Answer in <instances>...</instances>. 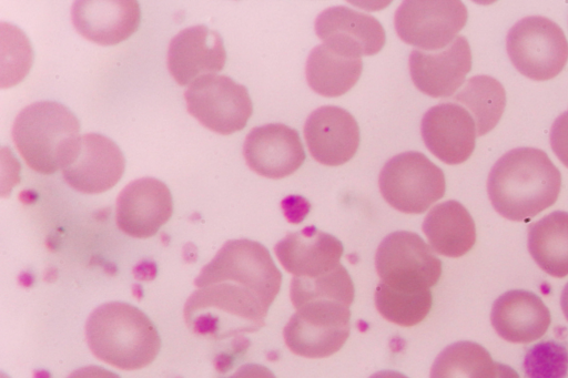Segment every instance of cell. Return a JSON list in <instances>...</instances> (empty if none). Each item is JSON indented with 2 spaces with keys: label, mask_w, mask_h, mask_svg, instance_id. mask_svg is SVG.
<instances>
[{
  "label": "cell",
  "mask_w": 568,
  "mask_h": 378,
  "mask_svg": "<svg viewBox=\"0 0 568 378\" xmlns=\"http://www.w3.org/2000/svg\"><path fill=\"white\" fill-rule=\"evenodd\" d=\"M194 284L197 289L184 305L185 323L194 333L255 331L265 324L282 274L264 245L231 239L203 266Z\"/></svg>",
  "instance_id": "obj_1"
},
{
  "label": "cell",
  "mask_w": 568,
  "mask_h": 378,
  "mask_svg": "<svg viewBox=\"0 0 568 378\" xmlns=\"http://www.w3.org/2000/svg\"><path fill=\"white\" fill-rule=\"evenodd\" d=\"M561 174L549 156L536 147H516L491 167L487 193L503 217L523 222L550 207L558 198Z\"/></svg>",
  "instance_id": "obj_2"
},
{
  "label": "cell",
  "mask_w": 568,
  "mask_h": 378,
  "mask_svg": "<svg viewBox=\"0 0 568 378\" xmlns=\"http://www.w3.org/2000/svg\"><path fill=\"white\" fill-rule=\"evenodd\" d=\"M85 338L98 359L122 370L149 366L161 348L153 321L124 302H109L93 309L85 323Z\"/></svg>",
  "instance_id": "obj_3"
},
{
  "label": "cell",
  "mask_w": 568,
  "mask_h": 378,
  "mask_svg": "<svg viewBox=\"0 0 568 378\" xmlns=\"http://www.w3.org/2000/svg\"><path fill=\"white\" fill-rule=\"evenodd\" d=\"M79 132V120L65 105L39 101L19 112L12 125V140L29 167L52 174L70 161Z\"/></svg>",
  "instance_id": "obj_4"
},
{
  "label": "cell",
  "mask_w": 568,
  "mask_h": 378,
  "mask_svg": "<svg viewBox=\"0 0 568 378\" xmlns=\"http://www.w3.org/2000/svg\"><path fill=\"white\" fill-rule=\"evenodd\" d=\"M349 306L328 298L310 299L297 306L283 330L288 349L306 358H324L338 351L349 336Z\"/></svg>",
  "instance_id": "obj_5"
},
{
  "label": "cell",
  "mask_w": 568,
  "mask_h": 378,
  "mask_svg": "<svg viewBox=\"0 0 568 378\" xmlns=\"http://www.w3.org/2000/svg\"><path fill=\"white\" fill-rule=\"evenodd\" d=\"M506 51L514 67L535 81L557 76L568 61V41L562 29L541 16L517 21L506 35Z\"/></svg>",
  "instance_id": "obj_6"
},
{
  "label": "cell",
  "mask_w": 568,
  "mask_h": 378,
  "mask_svg": "<svg viewBox=\"0 0 568 378\" xmlns=\"http://www.w3.org/2000/svg\"><path fill=\"white\" fill-rule=\"evenodd\" d=\"M384 200L406 214H420L440 200L446 190L445 175L423 153L407 151L393 156L378 177Z\"/></svg>",
  "instance_id": "obj_7"
},
{
  "label": "cell",
  "mask_w": 568,
  "mask_h": 378,
  "mask_svg": "<svg viewBox=\"0 0 568 378\" xmlns=\"http://www.w3.org/2000/svg\"><path fill=\"white\" fill-rule=\"evenodd\" d=\"M375 267L381 283L403 292L428 290L442 275V262L416 233L398 231L378 245Z\"/></svg>",
  "instance_id": "obj_8"
},
{
  "label": "cell",
  "mask_w": 568,
  "mask_h": 378,
  "mask_svg": "<svg viewBox=\"0 0 568 378\" xmlns=\"http://www.w3.org/2000/svg\"><path fill=\"white\" fill-rule=\"evenodd\" d=\"M189 113L203 126L222 135L245 127L253 112L247 89L227 75L207 74L184 92Z\"/></svg>",
  "instance_id": "obj_9"
},
{
  "label": "cell",
  "mask_w": 568,
  "mask_h": 378,
  "mask_svg": "<svg viewBox=\"0 0 568 378\" xmlns=\"http://www.w3.org/2000/svg\"><path fill=\"white\" fill-rule=\"evenodd\" d=\"M467 9L458 0H406L397 8L398 37L424 51L446 48L467 22Z\"/></svg>",
  "instance_id": "obj_10"
},
{
  "label": "cell",
  "mask_w": 568,
  "mask_h": 378,
  "mask_svg": "<svg viewBox=\"0 0 568 378\" xmlns=\"http://www.w3.org/2000/svg\"><path fill=\"white\" fill-rule=\"evenodd\" d=\"M124 168L125 159L115 142L99 133H87L80 136L62 175L75 191L98 194L112 188Z\"/></svg>",
  "instance_id": "obj_11"
},
{
  "label": "cell",
  "mask_w": 568,
  "mask_h": 378,
  "mask_svg": "<svg viewBox=\"0 0 568 378\" xmlns=\"http://www.w3.org/2000/svg\"><path fill=\"white\" fill-rule=\"evenodd\" d=\"M172 213V194L165 183L154 177L130 182L116 198V225L135 238L155 235Z\"/></svg>",
  "instance_id": "obj_12"
},
{
  "label": "cell",
  "mask_w": 568,
  "mask_h": 378,
  "mask_svg": "<svg viewBox=\"0 0 568 378\" xmlns=\"http://www.w3.org/2000/svg\"><path fill=\"white\" fill-rule=\"evenodd\" d=\"M420 133L429 152L449 165L469 159L477 136L470 113L454 102H442L427 110L422 119Z\"/></svg>",
  "instance_id": "obj_13"
},
{
  "label": "cell",
  "mask_w": 568,
  "mask_h": 378,
  "mask_svg": "<svg viewBox=\"0 0 568 378\" xmlns=\"http://www.w3.org/2000/svg\"><path fill=\"white\" fill-rule=\"evenodd\" d=\"M243 155L252 171L273 180L293 174L305 160L298 132L282 123L252 129L245 137Z\"/></svg>",
  "instance_id": "obj_14"
},
{
  "label": "cell",
  "mask_w": 568,
  "mask_h": 378,
  "mask_svg": "<svg viewBox=\"0 0 568 378\" xmlns=\"http://www.w3.org/2000/svg\"><path fill=\"white\" fill-rule=\"evenodd\" d=\"M415 86L432 98H448L464 83L471 69V51L467 39L457 35L437 51L413 50L408 60Z\"/></svg>",
  "instance_id": "obj_15"
},
{
  "label": "cell",
  "mask_w": 568,
  "mask_h": 378,
  "mask_svg": "<svg viewBox=\"0 0 568 378\" xmlns=\"http://www.w3.org/2000/svg\"><path fill=\"white\" fill-rule=\"evenodd\" d=\"M304 136L313 159L337 166L348 162L359 145V127L354 116L339 106L324 105L305 121Z\"/></svg>",
  "instance_id": "obj_16"
},
{
  "label": "cell",
  "mask_w": 568,
  "mask_h": 378,
  "mask_svg": "<svg viewBox=\"0 0 568 378\" xmlns=\"http://www.w3.org/2000/svg\"><path fill=\"white\" fill-rule=\"evenodd\" d=\"M315 32L323 43L356 58L378 53L386 40L376 18L345 6L322 11L315 20Z\"/></svg>",
  "instance_id": "obj_17"
},
{
  "label": "cell",
  "mask_w": 568,
  "mask_h": 378,
  "mask_svg": "<svg viewBox=\"0 0 568 378\" xmlns=\"http://www.w3.org/2000/svg\"><path fill=\"white\" fill-rule=\"evenodd\" d=\"M226 61L222 37L206 25L185 28L175 34L168 49V69L180 85L215 74Z\"/></svg>",
  "instance_id": "obj_18"
},
{
  "label": "cell",
  "mask_w": 568,
  "mask_h": 378,
  "mask_svg": "<svg viewBox=\"0 0 568 378\" xmlns=\"http://www.w3.org/2000/svg\"><path fill=\"white\" fill-rule=\"evenodd\" d=\"M71 19L85 39L101 45H113L135 32L141 11L134 0H81L72 4Z\"/></svg>",
  "instance_id": "obj_19"
},
{
  "label": "cell",
  "mask_w": 568,
  "mask_h": 378,
  "mask_svg": "<svg viewBox=\"0 0 568 378\" xmlns=\"http://www.w3.org/2000/svg\"><path fill=\"white\" fill-rule=\"evenodd\" d=\"M343 251L339 239L315 226L287 234L274 247L282 266L296 277H316L333 270L339 265Z\"/></svg>",
  "instance_id": "obj_20"
},
{
  "label": "cell",
  "mask_w": 568,
  "mask_h": 378,
  "mask_svg": "<svg viewBox=\"0 0 568 378\" xmlns=\"http://www.w3.org/2000/svg\"><path fill=\"white\" fill-rule=\"evenodd\" d=\"M490 321L503 339L528 344L546 334L551 316L538 295L524 289H513L494 302Z\"/></svg>",
  "instance_id": "obj_21"
},
{
  "label": "cell",
  "mask_w": 568,
  "mask_h": 378,
  "mask_svg": "<svg viewBox=\"0 0 568 378\" xmlns=\"http://www.w3.org/2000/svg\"><path fill=\"white\" fill-rule=\"evenodd\" d=\"M422 228L432 249L447 257L465 255L476 242L471 215L454 200L435 205L426 215Z\"/></svg>",
  "instance_id": "obj_22"
},
{
  "label": "cell",
  "mask_w": 568,
  "mask_h": 378,
  "mask_svg": "<svg viewBox=\"0 0 568 378\" xmlns=\"http://www.w3.org/2000/svg\"><path fill=\"white\" fill-rule=\"evenodd\" d=\"M363 71L361 58L347 55L322 43L308 54L306 81L316 93L334 98L345 94L358 81Z\"/></svg>",
  "instance_id": "obj_23"
},
{
  "label": "cell",
  "mask_w": 568,
  "mask_h": 378,
  "mask_svg": "<svg viewBox=\"0 0 568 378\" xmlns=\"http://www.w3.org/2000/svg\"><path fill=\"white\" fill-rule=\"evenodd\" d=\"M528 251L537 265L554 277L568 275V212L555 211L528 227Z\"/></svg>",
  "instance_id": "obj_24"
},
{
  "label": "cell",
  "mask_w": 568,
  "mask_h": 378,
  "mask_svg": "<svg viewBox=\"0 0 568 378\" xmlns=\"http://www.w3.org/2000/svg\"><path fill=\"white\" fill-rule=\"evenodd\" d=\"M454 101L473 116L477 135L491 131L506 105V92L499 81L489 75H475L454 95Z\"/></svg>",
  "instance_id": "obj_25"
},
{
  "label": "cell",
  "mask_w": 568,
  "mask_h": 378,
  "mask_svg": "<svg viewBox=\"0 0 568 378\" xmlns=\"http://www.w3.org/2000/svg\"><path fill=\"white\" fill-rule=\"evenodd\" d=\"M497 365L481 345L463 340L444 348L433 362L429 378H496Z\"/></svg>",
  "instance_id": "obj_26"
},
{
  "label": "cell",
  "mask_w": 568,
  "mask_h": 378,
  "mask_svg": "<svg viewBox=\"0 0 568 378\" xmlns=\"http://www.w3.org/2000/svg\"><path fill=\"white\" fill-rule=\"evenodd\" d=\"M432 292H403L379 283L375 289V306L388 321L404 327L419 324L429 313Z\"/></svg>",
  "instance_id": "obj_27"
},
{
  "label": "cell",
  "mask_w": 568,
  "mask_h": 378,
  "mask_svg": "<svg viewBox=\"0 0 568 378\" xmlns=\"http://www.w3.org/2000/svg\"><path fill=\"white\" fill-rule=\"evenodd\" d=\"M354 284L343 265L316 277H296L291 282L290 297L296 308L315 298L335 299L348 305L354 300Z\"/></svg>",
  "instance_id": "obj_28"
},
{
  "label": "cell",
  "mask_w": 568,
  "mask_h": 378,
  "mask_svg": "<svg viewBox=\"0 0 568 378\" xmlns=\"http://www.w3.org/2000/svg\"><path fill=\"white\" fill-rule=\"evenodd\" d=\"M527 378H566L568 348L555 340H545L530 347L524 357Z\"/></svg>",
  "instance_id": "obj_29"
},
{
  "label": "cell",
  "mask_w": 568,
  "mask_h": 378,
  "mask_svg": "<svg viewBox=\"0 0 568 378\" xmlns=\"http://www.w3.org/2000/svg\"><path fill=\"white\" fill-rule=\"evenodd\" d=\"M549 141L556 156L568 167V110L554 121Z\"/></svg>",
  "instance_id": "obj_30"
},
{
  "label": "cell",
  "mask_w": 568,
  "mask_h": 378,
  "mask_svg": "<svg viewBox=\"0 0 568 378\" xmlns=\"http://www.w3.org/2000/svg\"><path fill=\"white\" fill-rule=\"evenodd\" d=\"M67 378H121L103 367L91 365L72 371Z\"/></svg>",
  "instance_id": "obj_31"
},
{
  "label": "cell",
  "mask_w": 568,
  "mask_h": 378,
  "mask_svg": "<svg viewBox=\"0 0 568 378\" xmlns=\"http://www.w3.org/2000/svg\"><path fill=\"white\" fill-rule=\"evenodd\" d=\"M497 365V374L496 378H519L517 371H515L511 367L496 362Z\"/></svg>",
  "instance_id": "obj_32"
},
{
  "label": "cell",
  "mask_w": 568,
  "mask_h": 378,
  "mask_svg": "<svg viewBox=\"0 0 568 378\" xmlns=\"http://www.w3.org/2000/svg\"><path fill=\"white\" fill-rule=\"evenodd\" d=\"M369 378H408L395 370H381L373 374Z\"/></svg>",
  "instance_id": "obj_33"
},
{
  "label": "cell",
  "mask_w": 568,
  "mask_h": 378,
  "mask_svg": "<svg viewBox=\"0 0 568 378\" xmlns=\"http://www.w3.org/2000/svg\"><path fill=\"white\" fill-rule=\"evenodd\" d=\"M560 306L566 319L568 320V283L565 285L561 292Z\"/></svg>",
  "instance_id": "obj_34"
}]
</instances>
